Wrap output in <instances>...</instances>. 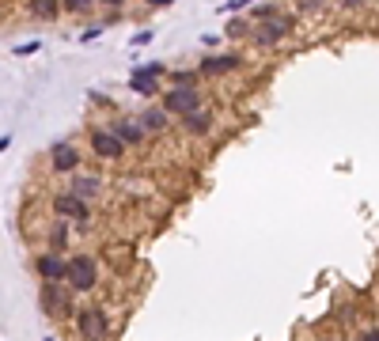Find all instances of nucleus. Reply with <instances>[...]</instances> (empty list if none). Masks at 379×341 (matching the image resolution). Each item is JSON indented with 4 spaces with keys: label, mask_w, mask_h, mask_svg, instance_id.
<instances>
[{
    "label": "nucleus",
    "mask_w": 379,
    "mask_h": 341,
    "mask_svg": "<svg viewBox=\"0 0 379 341\" xmlns=\"http://www.w3.org/2000/svg\"><path fill=\"white\" fill-rule=\"evenodd\" d=\"M91 4H95V0H64V12H76L80 15V12H88Z\"/></svg>",
    "instance_id": "6ab92c4d"
},
{
    "label": "nucleus",
    "mask_w": 379,
    "mask_h": 341,
    "mask_svg": "<svg viewBox=\"0 0 379 341\" xmlns=\"http://www.w3.org/2000/svg\"><path fill=\"white\" fill-rule=\"evenodd\" d=\"M103 4H110V8H118V4H122V0H103Z\"/></svg>",
    "instance_id": "a878e982"
},
{
    "label": "nucleus",
    "mask_w": 379,
    "mask_h": 341,
    "mask_svg": "<svg viewBox=\"0 0 379 341\" xmlns=\"http://www.w3.org/2000/svg\"><path fill=\"white\" fill-rule=\"evenodd\" d=\"M152 8H167V4H174V0H148Z\"/></svg>",
    "instance_id": "393cba45"
},
{
    "label": "nucleus",
    "mask_w": 379,
    "mask_h": 341,
    "mask_svg": "<svg viewBox=\"0 0 379 341\" xmlns=\"http://www.w3.org/2000/svg\"><path fill=\"white\" fill-rule=\"evenodd\" d=\"M69 224H72V220H64V216H61V224H53V232H50L53 251H61V246L69 243Z\"/></svg>",
    "instance_id": "f3484780"
},
{
    "label": "nucleus",
    "mask_w": 379,
    "mask_h": 341,
    "mask_svg": "<svg viewBox=\"0 0 379 341\" xmlns=\"http://www.w3.org/2000/svg\"><path fill=\"white\" fill-rule=\"evenodd\" d=\"M247 4H254V0H228L224 12H239V8H247Z\"/></svg>",
    "instance_id": "4be33fe9"
},
{
    "label": "nucleus",
    "mask_w": 379,
    "mask_h": 341,
    "mask_svg": "<svg viewBox=\"0 0 379 341\" xmlns=\"http://www.w3.org/2000/svg\"><path fill=\"white\" fill-rule=\"evenodd\" d=\"M57 8H61L57 0H31V12L39 15V20H57V15H61Z\"/></svg>",
    "instance_id": "dca6fc26"
},
{
    "label": "nucleus",
    "mask_w": 379,
    "mask_h": 341,
    "mask_svg": "<svg viewBox=\"0 0 379 341\" xmlns=\"http://www.w3.org/2000/svg\"><path fill=\"white\" fill-rule=\"evenodd\" d=\"M114 133H118V137H122V141H125V144H141V141H144V133H148V129L141 125V118H137V122H133V118H125V122H118V125H114Z\"/></svg>",
    "instance_id": "ddd939ff"
},
{
    "label": "nucleus",
    "mask_w": 379,
    "mask_h": 341,
    "mask_svg": "<svg viewBox=\"0 0 379 341\" xmlns=\"http://www.w3.org/2000/svg\"><path fill=\"white\" fill-rule=\"evenodd\" d=\"M239 61L235 53H212V57H205L198 64V72H205V76H220V72H232V69H239Z\"/></svg>",
    "instance_id": "9b49d317"
},
{
    "label": "nucleus",
    "mask_w": 379,
    "mask_h": 341,
    "mask_svg": "<svg viewBox=\"0 0 379 341\" xmlns=\"http://www.w3.org/2000/svg\"><path fill=\"white\" fill-rule=\"evenodd\" d=\"M152 42V31H141V34H133V46H148Z\"/></svg>",
    "instance_id": "5701e85b"
},
{
    "label": "nucleus",
    "mask_w": 379,
    "mask_h": 341,
    "mask_svg": "<svg viewBox=\"0 0 379 341\" xmlns=\"http://www.w3.org/2000/svg\"><path fill=\"white\" fill-rule=\"evenodd\" d=\"M167 114H171V110H160V106H156V110H144V114H141V125L148 129V133H160V129H167Z\"/></svg>",
    "instance_id": "4468645a"
},
{
    "label": "nucleus",
    "mask_w": 379,
    "mask_h": 341,
    "mask_svg": "<svg viewBox=\"0 0 379 341\" xmlns=\"http://www.w3.org/2000/svg\"><path fill=\"white\" fill-rule=\"evenodd\" d=\"M360 341H379V326H372V330H364V334H360Z\"/></svg>",
    "instance_id": "b1692460"
},
{
    "label": "nucleus",
    "mask_w": 379,
    "mask_h": 341,
    "mask_svg": "<svg viewBox=\"0 0 379 341\" xmlns=\"http://www.w3.org/2000/svg\"><path fill=\"white\" fill-rule=\"evenodd\" d=\"M72 284L69 281H46L42 284V311L46 315H53V319H64V315H72Z\"/></svg>",
    "instance_id": "f257e3e1"
},
{
    "label": "nucleus",
    "mask_w": 379,
    "mask_h": 341,
    "mask_svg": "<svg viewBox=\"0 0 379 341\" xmlns=\"http://www.w3.org/2000/svg\"><path fill=\"white\" fill-rule=\"evenodd\" d=\"M163 110H171V114H193V110H201L198 84H174L167 95H163Z\"/></svg>",
    "instance_id": "7ed1b4c3"
},
{
    "label": "nucleus",
    "mask_w": 379,
    "mask_h": 341,
    "mask_svg": "<svg viewBox=\"0 0 379 341\" xmlns=\"http://www.w3.org/2000/svg\"><path fill=\"white\" fill-rule=\"evenodd\" d=\"M160 72H163V64H144V69H133V76H129L133 95H156V88H160Z\"/></svg>",
    "instance_id": "1a4fd4ad"
},
{
    "label": "nucleus",
    "mask_w": 379,
    "mask_h": 341,
    "mask_svg": "<svg viewBox=\"0 0 379 341\" xmlns=\"http://www.w3.org/2000/svg\"><path fill=\"white\" fill-rule=\"evenodd\" d=\"M174 84H193V72H171Z\"/></svg>",
    "instance_id": "412c9836"
},
{
    "label": "nucleus",
    "mask_w": 379,
    "mask_h": 341,
    "mask_svg": "<svg viewBox=\"0 0 379 341\" xmlns=\"http://www.w3.org/2000/svg\"><path fill=\"white\" fill-rule=\"evenodd\" d=\"M182 122H186V133H209L212 118L201 114V110H193V114H182Z\"/></svg>",
    "instance_id": "2eb2a0df"
},
{
    "label": "nucleus",
    "mask_w": 379,
    "mask_h": 341,
    "mask_svg": "<svg viewBox=\"0 0 379 341\" xmlns=\"http://www.w3.org/2000/svg\"><path fill=\"white\" fill-rule=\"evenodd\" d=\"M247 31H254V27H247L243 20H228V39H243Z\"/></svg>",
    "instance_id": "a211bd4d"
},
{
    "label": "nucleus",
    "mask_w": 379,
    "mask_h": 341,
    "mask_svg": "<svg viewBox=\"0 0 379 341\" xmlns=\"http://www.w3.org/2000/svg\"><path fill=\"white\" fill-rule=\"evenodd\" d=\"M39 273H42V281H64L69 277V262H64L57 251H50V254L39 258Z\"/></svg>",
    "instance_id": "9d476101"
},
{
    "label": "nucleus",
    "mask_w": 379,
    "mask_h": 341,
    "mask_svg": "<svg viewBox=\"0 0 379 341\" xmlns=\"http://www.w3.org/2000/svg\"><path fill=\"white\" fill-rule=\"evenodd\" d=\"M46 341H50V337H46Z\"/></svg>",
    "instance_id": "bb28decb"
},
{
    "label": "nucleus",
    "mask_w": 379,
    "mask_h": 341,
    "mask_svg": "<svg viewBox=\"0 0 379 341\" xmlns=\"http://www.w3.org/2000/svg\"><path fill=\"white\" fill-rule=\"evenodd\" d=\"M50 163H53V171H61V174H76V167H80V148L72 141H57L50 148Z\"/></svg>",
    "instance_id": "6e6552de"
},
{
    "label": "nucleus",
    "mask_w": 379,
    "mask_h": 341,
    "mask_svg": "<svg viewBox=\"0 0 379 341\" xmlns=\"http://www.w3.org/2000/svg\"><path fill=\"white\" fill-rule=\"evenodd\" d=\"M53 213L64 216V220H72V224H88V220H91L88 197H80V193H72V190L53 197Z\"/></svg>",
    "instance_id": "39448f33"
},
{
    "label": "nucleus",
    "mask_w": 379,
    "mask_h": 341,
    "mask_svg": "<svg viewBox=\"0 0 379 341\" xmlns=\"http://www.w3.org/2000/svg\"><path fill=\"white\" fill-rule=\"evenodd\" d=\"M289 27H292V20L289 15H270V20H262V23H254V31H251V39L258 42V46H277L289 34Z\"/></svg>",
    "instance_id": "423d86ee"
},
{
    "label": "nucleus",
    "mask_w": 379,
    "mask_h": 341,
    "mask_svg": "<svg viewBox=\"0 0 379 341\" xmlns=\"http://www.w3.org/2000/svg\"><path fill=\"white\" fill-rule=\"evenodd\" d=\"M91 148H95L99 160H118V155L125 152V141L114 129H95V133H91Z\"/></svg>",
    "instance_id": "0eeeda50"
},
{
    "label": "nucleus",
    "mask_w": 379,
    "mask_h": 341,
    "mask_svg": "<svg viewBox=\"0 0 379 341\" xmlns=\"http://www.w3.org/2000/svg\"><path fill=\"white\" fill-rule=\"evenodd\" d=\"M72 284L76 292H91L99 284V265H95V258L91 254H76V258H69V277H64Z\"/></svg>",
    "instance_id": "f03ea898"
},
{
    "label": "nucleus",
    "mask_w": 379,
    "mask_h": 341,
    "mask_svg": "<svg viewBox=\"0 0 379 341\" xmlns=\"http://www.w3.org/2000/svg\"><path fill=\"white\" fill-rule=\"evenodd\" d=\"M76 326H80V337L84 341H106L110 337V319H106V311H99V307L76 311Z\"/></svg>",
    "instance_id": "20e7f679"
},
{
    "label": "nucleus",
    "mask_w": 379,
    "mask_h": 341,
    "mask_svg": "<svg viewBox=\"0 0 379 341\" xmlns=\"http://www.w3.org/2000/svg\"><path fill=\"white\" fill-rule=\"evenodd\" d=\"M39 46L42 42H23V46H15V53H20V57H31V53H39Z\"/></svg>",
    "instance_id": "aec40b11"
},
{
    "label": "nucleus",
    "mask_w": 379,
    "mask_h": 341,
    "mask_svg": "<svg viewBox=\"0 0 379 341\" xmlns=\"http://www.w3.org/2000/svg\"><path fill=\"white\" fill-rule=\"evenodd\" d=\"M72 193H80V197H99V193H103V179H95V174H72Z\"/></svg>",
    "instance_id": "f8f14e48"
}]
</instances>
